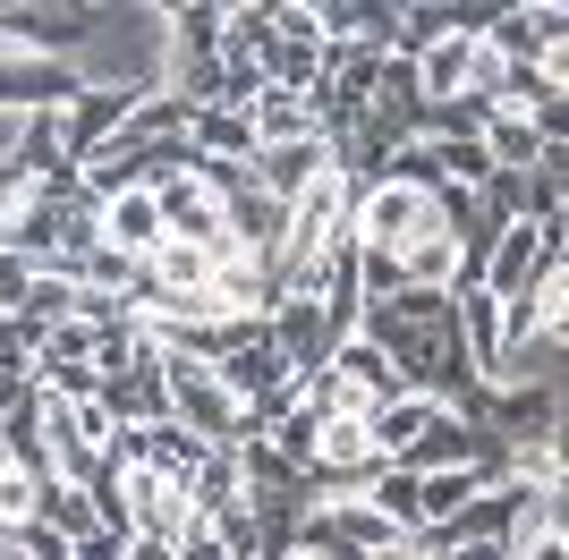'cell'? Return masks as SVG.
<instances>
[{"instance_id":"7","label":"cell","mask_w":569,"mask_h":560,"mask_svg":"<svg viewBox=\"0 0 569 560\" xmlns=\"http://www.w3.org/2000/svg\"><path fill=\"white\" fill-rule=\"evenodd\" d=\"M485 153H493V170H510V179H527V170H545V128H536V111H527L519 93L510 102H493V128H485Z\"/></svg>"},{"instance_id":"13","label":"cell","mask_w":569,"mask_h":560,"mask_svg":"<svg viewBox=\"0 0 569 560\" xmlns=\"http://www.w3.org/2000/svg\"><path fill=\"white\" fill-rule=\"evenodd\" d=\"M382 560H442V543H433V536H408L400 552H382Z\"/></svg>"},{"instance_id":"1","label":"cell","mask_w":569,"mask_h":560,"mask_svg":"<svg viewBox=\"0 0 569 560\" xmlns=\"http://www.w3.org/2000/svg\"><path fill=\"white\" fill-rule=\"evenodd\" d=\"M162 382H170V424H188L204 450H238L247 433H256V424H247V408H238V391L221 382V366L162 349Z\"/></svg>"},{"instance_id":"3","label":"cell","mask_w":569,"mask_h":560,"mask_svg":"<svg viewBox=\"0 0 569 560\" xmlns=\"http://www.w3.org/2000/svg\"><path fill=\"white\" fill-rule=\"evenodd\" d=\"M391 399H400V373H391V357H382L366 331L340 340L332 366L307 382V408H315V417H366V424H375V408H391Z\"/></svg>"},{"instance_id":"5","label":"cell","mask_w":569,"mask_h":560,"mask_svg":"<svg viewBox=\"0 0 569 560\" xmlns=\"http://www.w3.org/2000/svg\"><path fill=\"white\" fill-rule=\"evenodd\" d=\"M162 196H153V187H111V196H102L94 204V247H111V256H128V263H144L153 256V247H162Z\"/></svg>"},{"instance_id":"4","label":"cell","mask_w":569,"mask_h":560,"mask_svg":"<svg viewBox=\"0 0 569 560\" xmlns=\"http://www.w3.org/2000/svg\"><path fill=\"white\" fill-rule=\"evenodd\" d=\"M153 196H162V230L188 238V247H221L230 238V204H221V187L204 179V170H170V179H153Z\"/></svg>"},{"instance_id":"11","label":"cell","mask_w":569,"mask_h":560,"mask_svg":"<svg viewBox=\"0 0 569 560\" xmlns=\"http://www.w3.org/2000/svg\"><path fill=\"white\" fill-rule=\"evenodd\" d=\"M519 560H569V527H527Z\"/></svg>"},{"instance_id":"12","label":"cell","mask_w":569,"mask_h":560,"mask_svg":"<svg viewBox=\"0 0 569 560\" xmlns=\"http://www.w3.org/2000/svg\"><path fill=\"white\" fill-rule=\"evenodd\" d=\"M442 560H519V552H510V543H451Z\"/></svg>"},{"instance_id":"2","label":"cell","mask_w":569,"mask_h":560,"mask_svg":"<svg viewBox=\"0 0 569 560\" xmlns=\"http://www.w3.org/2000/svg\"><path fill=\"white\" fill-rule=\"evenodd\" d=\"M451 221L442 212V196H426V187H408V179H375V187H357V212H349V238L366 247V256H408L417 238H433Z\"/></svg>"},{"instance_id":"10","label":"cell","mask_w":569,"mask_h":560,"mask_svg":"<svg viewBox=\"0 0 569 560\" xmlns=\"http://www.w3.org/2000/svg\"><path fill=\"white\" fill-rule=\"evenodd\" d=\"M34 518H43V527H60L69 543H86L94 527H111L119 510L102 501V492H86V484H43V510H34Z\"/></svg>"},{"instance_id":"9","label":"cell","mask_w":569,"mask_h":560,"mask_svg":"<svg viewBox=\"0 0 569 560\" xmlns=\"http://www.w3.org/2000/svg\"><path fill=\"white\" fill-rule=\"evenodd\" d=\"M433 417H442V399H426V391H400L391 408H375V424H366V433H375V450H382V459L400 467L408 450L426 442V424H433Z\"/></svg>"},{"instance_id":"14","label":"cell","mask_w":569,"mask_h":560,"mask_svg":"<svg viewBox=\"0 0 569 560\" xmlns=\"http://www.w3.org/2000/svg\"><path fill=\"white\" fill-rule=\"evenodd\" d=\"M289 560H332V552H323V543H298V552H289Z\"/></svg>"},{"instance_id":"6","label":"cell","mask_w":569,"mask_h":560,"mask_svg":"<svg viewBox=\"0 0 569 560\" xmlns=\"http://www.w3.org/2000/svg\"><path fill=\"white\" fill-rule=\"evenodd\" d=\"M340 170V153H332V137H307V144H256V162H247V179L272 196V204H298L315 179H332Z\"/></svg>"},{"instance_id":"8","label":"cell","mask_w":569,"mask_h":560,"mask_svg":"<svg viewBox=\"0 0 569 560\" xmlns=\"http://www.w3.org/2000/svg\"><path fill=\"white\" fill-rule=\"evenodd\" d=\"M247 119H256V144H307V137H323L315 93H281V86H263Z\"/></svg>"}]
</instances>
